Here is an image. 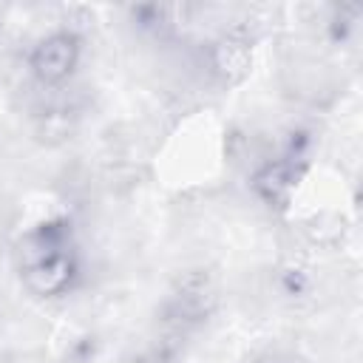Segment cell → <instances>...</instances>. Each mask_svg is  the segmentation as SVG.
I'll return each instance as SVG.
<instances>
[{"label":"cell","mask_w":363,"mask_h":363,"mask_svg":"<svg viewBox=\"0 0 363 363\" xmlns=\"http://www.w3.org/2000/svg\"><path fill=\"white\" fill-rule=\"evenodd\" d=\"M20 267L26 284L37 295H60L74 275V258L57 227H43L20 244Z\"/></svg>","instance_id":"6da1fadb"},{"label":"cell","mask_w":363,"mask_h":363,"mask_svg":"<svg viewBox=\"0 0 363 363\" xmlns=\"http://www.w3.org/2000/svg\"><path fill=\"white\" fill-rule=\"evenodd\" d=\"M79 60V43L71 34H51L45 37L34 54H31V68L43 82H62Z\"/></svg>","instance_id":"7a4b0ae2"}]
</instances>
